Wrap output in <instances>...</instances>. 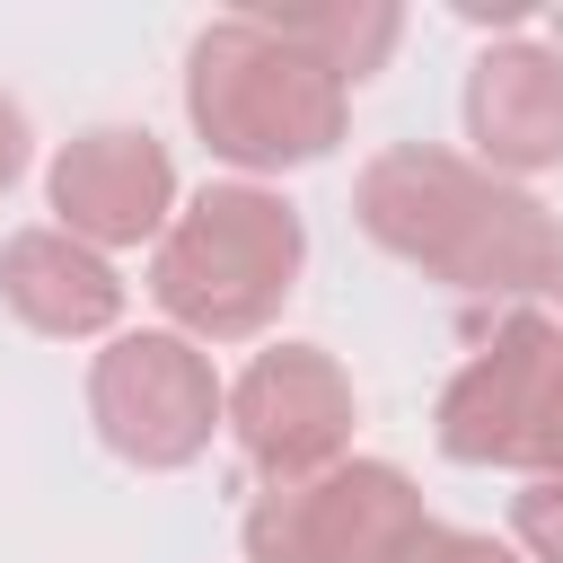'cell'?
<instances>
[{
  "instance_id": "obj_1",
  "label": "cell",
  "mask_w": 563,
  "mask_h": 563,
  "mask_svg": "<svg viewBox=\"0 0 563 563\" xmlns=\"http://www.w3.org/2000/svg\"><path fill=\"white\" fill-rule=\"evenodd\" d=\"M352 220L369 246H387L396 264H413L466 299H528V290H554V273H563L554 211L528 185H510L484 158L440 150V141L378 150L352 176Z\"/></svg>"
},
{
  "instance_id": "obj_2",
  "label": "cell",
  "mask_w": 563,
  "mask_h": 563,
  "mask_svg": "<svg viewBox=\"0 0 563 563\" xmlns=\"http://www.w3.org/2000/svg\"><path fill=\"white\" fill-rule=\"evenodd\" d=\"M185 123L202 132L211 158H229L255 185V176H290V167L334 158L343 123H352V88L334 70H317L282 26H264L246 9V18H220V26L194 35Z\"/></svg>"
},
{
  "instance_id": "obj_3",
  "label": "cell",
  "mask_w": 563,
  "mask_h": 563,
  "mask_svg": "<svg viewBox=\"0 0 563 563\" xmlns=\"http://www.w3.org/2000/svg\"><path fill=\"white\" fill-rule=\"evenodd\" d=\"M299 264H308L299 202L229 176V185H202L194 202H176L167 238L150 246V299L194 343H255L282 317V299L299 290Z\"/></svg>"
},
{
  "instance_id": "obj_4",
  "label": "cell",
  "mask_w": 563,
  "mask_h": 563,
  "mask_svg": "<svg viewBox=\"0 0 563 563\" xmlns=\"http://www.w3.org/2000/svg\"><path fill=\"white\" fill-rule=\"evenodd\" d=\"M431 440H440V457L501 466L519 484L563 475V317L510 308L466 352V369L440 387Z\"/></svg>"
},
{
  "instance_id": "obj_5",
  "label": "cell",
  "mask_w": 563,
  "mask_h": 563,
  "mask_svg": "<svg viewBox=\"0 0 563 563\" xmlns=\"http://www.w3.org/2000/svg\"><path fill=\"white\" fill-rule=\"evenodd\" d=\"M88 422L123 466L176 475L211 449V431H229V387H220V369L194 334L141 325V334H114L88 361Z\"/></svg>"
},
{
  "instance_id": "obj_6",
  "label": "cell",
  "mask_w": 563,
  "mask_h": 563,
  "mask_svg": "<svg viewBox=\"0 0 563 563\" xmlns=\"http://www.w3.org/2000/svg\"><path fill=\"white\" fill-rule=\"evenodd\" d=\"M431 528L422 493L387 457H343L299 484H264L238 519L246 563H405V545Z\"/></svg>"
},
{
  "instance_id": "obj_7",
  "label": "cell",
  "mask_w": 563,
  "mask_h": 563,
  "mask_svg": "<svg viewBox=\"0 0 563 563\" xmlns=\"http://www.w3.org/2000/svg\"><path fill=\"white\" fill-rule=\"evenodd\" d=\"M361 396L325 343H264L229 378V440L264 484H299L352 457Z\"/></svg>"
},
{
  "instance_id": "obj_8",
  "label": "cell",
  "mask_w": 563,
  "mask_h": 563,
  "mask_svg": "<svg viewBox=\"0 0 563 563\" xmlns=\"http://www.w3.org/2000/svg\"><path fill=\"white\" fill-rule=\"evenodd\" d=\"M44 202H53V229H70L97 255L158 246L167 220H176V158L141 123H88V132H70L53 150Z\"/></svg>"
},
{
  "instance_id": "obj_9",
  "label": "cell",
  "mask_w": 563,
  "mask_h": 563,
  "mask_svg": "<svg viewBox=\"0 0 563 563\" xmlns=\"http://www.w3.org/2000/svg\"><path fill=\"white\" fill-rule=\"evenodd\" d=\"M466 141L493 176H537V167H563V44H537V35H510V44H484L466 62Z\"/></svg>"
},
{
  "instance_id": "obj_10",
  "label": "cell",
  "mask_w": 563,
  "mask_h": 563,
  "mask_svg": "<svg viewBox=\"0 0 563 563\" xmlns=\"http://www.w3.org/2000/svg\"><path fill=\"white\" fill-rule=\"evenodd\" d=\"M0 299H9V317L26 325V334H44V343H88V334H114V317H123V273H114V255H97V246H79L70 229H18V238H0Z\"/></svg>"
},
{
  "instance_id": "obj_11",
  "label": "cell",
  "mask_w": 563,
  "mask_h": 563,
  "mask_svg": "<svg viewBox=\"0 0 563 563\" xmlns=\"http://www.w3.org/2000/svg\"><path fill=\"white\" fill-rule=\"evenodd\" d=\"M264 26H282L317 70H334L343 88H361L369 70H387L396 35H405V9L396 0H299V9H255Z\"/></svg>"
},
{
  "instance_id": "obj_12",
  "label": "cell",
  "mask_w": 563,
  "mask_h": 563,
  "mask_svg": "<svg viewBox=\"0 0 563 563\" xmlns=\"http://www.w3.org/2000/svg\"><path fill=\"white\" fill-rule=\"evenodd\" d=\"M510 528H519L528 563H563V475H537V484H519V501H510Z\"/></svg>"
},
{
  "instance_id": "obj_13",
  "label": "cell",
  "mask_w": 563,
  "mask_h": 563,
  "mask_svg": "<svg viewBox=\"0 0 563 563\" xmlns=\"http://www.w3.org/2000/svg\"><path fill=\"white\" fill-rule=\"evenodd\" d=\"M405 563H519V554H510L501 537H484V528H440V519H431V528L405 545Z\"/></svg>"
},
{
  "instance_id": "obj_14",
  "label": "cell",
  "mask_w": 563,
  "mask_h": 563,
  "mask_svg": "<svg viewBox=\"0 0 563 563\" xmlns=\"http://www.w3.org/2000/svg\"><path fill=\"white\" fill-rule=\"evenodd\" d=\"M26 158H35V132H26V106L0 88V194L26 176Z\"/></svg>"
},
{
  "instance_id": "obj_15",
  "label": "cell",
  "mask_w": 563,
  "mask_h": 563,
  "mask_svg": "<svg viewBox=\"0 0 563 563\" xmlns=\"http://www.w3.org/2000/svg\"><path fill=\"white\" fill-rule=\"evenodd\" d=\"M554 299H563V273H554Z\"/></svg>"
}]
</instances>
